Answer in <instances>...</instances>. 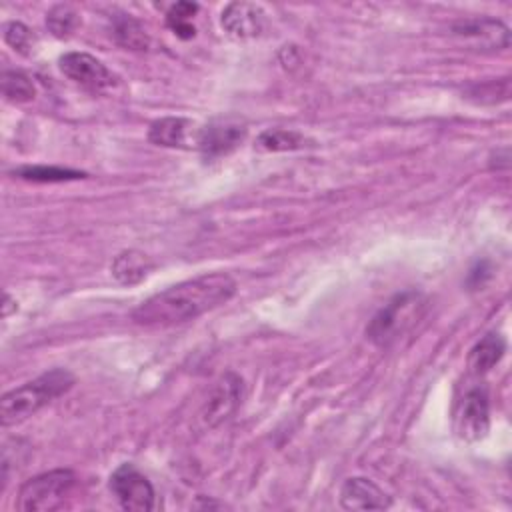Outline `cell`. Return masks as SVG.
<instances>
[{"label":"cell","mask_w":512,"mask_h":512,"mask_svg":"<svg viewBox=\"0 0 512 512\" xmlns=\"http://www.w3.org/2000/svg\"><path fill=\"white\" fill-rule=\"evenodd\" d=\"M4 40L10 48H14L20 54H28L34 44V36L30 28L24 26L22 22H8L4 26Z\"/></svg>","instance_id":"603a6c76"},{"label":"cell","mask_w":512,"mask_h":512,"mask_svg":"<svg viewBox=\"0 0 512 512\" xmlns=\"http://www.w3.org/2000/svg\"><path fill=\"white\" fill-rule=\"evenodd\" d=\"M110 490L124 510L148 512L156 508V492L134 464H120L112 472Z\"/></svg>","instance_id":"5b68a950"},{"label":"cell","mask_w":512,"mask_h":512,"mask_svg":"<svg viewBox=\"0 0 512 512\" xmlns=\"http://www.w3.org/2000/svg\"><path fill=\"white\" fill-rule=\"evenodd\" d=\"M236 288V280L224 272L202 274L150 296L132 310V320L148 328L182 324L226 304Z\"/></svg>","instance_id":"6da1fadb"},{"label":"cell","mask_w":512,"mask_h":512,"mask_svg":"<svg viewBox=\"0 0 512 512\" xmlns=\"http://www.w3.org/2000/svg\"><path fill=\"white\" fill-rule=\"evenodd\" d=\"M58 66L66 78L94 92H104L116 84V76L86 52H66L60 56Z\"/></svg>","instance_id":"8992f818"},{"label":"cell","mask_w":512,"mask_h":512,"mask_svg":"<svg viewBox=\"0 0 512 512\" xmlns=\"http://www.w3.org/2000/svg\"><path fill=\"white\" fill-rule=\"evenodd\" d=\"M46 26L48 30L58 36V38H66L74 32V28L78 26V14L70 8V6H54L48 16H46Z\"/></svg>","instance_id":"7402d4cb"},{"label":"cell","mask_w":512,"mask_h":512,"mask_svg":"<svg viewBox=\"0 0 512 512\" xmlns=\"http://www.w3.org/2000/svg\"><path fill=\"white\" fill-rule=\"evenodd\" d=\"M256 150L262 152H286V150H298L304 146V136L294 132V130H284V128H270L264 130L256 138Z\"/></svg>","instance_id":"2e32d148"},{"label":"cell","mask_w":512,"mask_h":512,"mask_svg":"<svg viewBox=\"0 0 512 512\" xmlns=\"http://www.w3.org/2000/svg\"><path fill=\"white\" fill-rule=\"evenodd\" d=\"M76 486V474L68 468L50 470L26 480L18 492V508L24 512H52L64 506Z\"/></svg>","instance_id":"277c9868"},{"label":"cell","mask_w":512,"mask_h":512,"mask_svg":"<svg viewBox=\"0 0 512 512\" xmlns=\"http://www.w3.org/2000/svg\"><path fill=\"white\" fill-rule=\"evenodd\" d=\"M152 268H154L152 260L140 250H122L120 254L114 256V260L110 264V272H112L114 280L124 286L142 282L150 274Z\"/></svg>","instance_id":"5bb4252c"},{"label":"cell","mask_w":512,"mask_h":512,"mask_svg":"<svg viewBox=\"0 0 512 512\" xmlns=\"http://www.w3.org/2000/svg\"><path fill=\"white\" fill-rule=\"evenodd\" d=\"M10 304H14L12 298H10L8 294H4V306H2V314H4V316L10 314ZM12 308H16V306H12Z\"/></svg>","instance_id":"cb8c5ba5"},{"label":"cell","mask_w":512,"mask_h":512,"mask_svg":"<svg viewBox=\"0 0 512 512\" xmlns=\"http://www.w3.org/2000/svg\"><path fill=\"white\" fill-rule=\"evenodd\" d=\"M456 432L462 440L466 442H476L482 440L488 434L490 428V406H488V396L484 390L474 388L466 392L462 398L456 418H454Z\"/></svg>","instance_id":"ba28073f"},{"label":"cell","mask_w":512,"mask_h":512,"mask_svg":"<svg viewBox=\"0 0 512 512\" xmlns=\"http://www.w3.org/2000/svg\"><path fill=\"white\" fill-rule=\"evenodd\" d=\"M2 94L10 102H28L36 96V86L24 72L6 70L2 72Z\"/></svg>","instance_id":"ac0fdd59"},{"label":"cell","mask_w":512,"mask_h":512,"mask_svg":"<svg viewBox=\"0 0 512 512\" xmlns=\"http://www.w3.org/2000/svg\"><path fill=\"white\" fill-rule=\"evenodd\" d=\"M508 96H510V80L508 78L474 84L468 90V98H474L480 104H498V102L508 100Z\"/></svg>","instance_id":"44dd1931"},{"label":"cell","mask_w":512,"mask_h":512,"mask_svg":"<svg viewBox=\"0 0 512 512\" xmlns=\"http://www.w3.org/2000/svg\"><path fill=\"white\" fill-rule=\"evenodd\" d=\"M504 352H506V340L500 334H496V332L486 334L470 350V356H468L470 372L486 374L490 368H494L500 362Z\"/></svg>","instance_id":"9a60e30c"},{"label":"cell","mask_w":512,"mask_h":512,"mask_svg":"<svg viewBox=\"0 0 512 512\" xmlns=\"http://www.w3.org/2000/svg\"><path fill=\"white\" fill-rule=\"evenodd\" d=\"M246 138V126L232 118L214 120L200 128L198 150L206 158H218L232 152Z\"/></svg>","instance_id":"30bf717a"},{"label":"cell","mask_w":512,"mask_h":512,"mask_svg":"<svg viewBox=\"0 0 512 512\" xmlns=\"http://www.w3.org/2000/svg\"><path fill=\"white\" fill-rule=\"evenodd\" d=\"M424 300L418 292L406 290L388 300L366 326V336L376 346H390L396 342L420 316Z\"/></svg>","instance_id":"3957f363"},{"label":"cell","mask_w":512,"mask_h":512,"mask_svg":"<svg viewBox=\"0 0 512 512\" xmlns=\"http://www.w3.org/2000/svg\"><path fill=\"white\" fill-rule=\"evenodd\" d=\"M264 10L252 2H230L222 10L220 24L228 36L236 40H250L264 30Z\"/></svg>","instance_id":"8fae6325"},{"label":"cell","mask_w":512,"mask_h":512,"mask_svg":"<svg viewBox=\"0 0 512 512\" xmlns=\"http://www.w3.org/2000/svg\"><path fill=\"white\" fill-rule=\"evenodd\" d=\"M200 124L182 118V116H166L154 120L148 128V140L156 146L164 148H180V150H198Z\"/></svg>","instance_id":"9c48e42d"},{"label":"cell","mask_w":512,"mask_h":512,"mask_svg":"<svg viewBox=\"0 0 512 512\" xmlns=\"http://www.w3.org/2000/svg\"><path fill=\"white\" fill-rule=\"evenodd\" d=\"M196 10H198V4H194V2H176L166 12V24L170 26V30L178 38L188 40V38L194 36L196 30H194V24L190 20L196 14Z\"/></svg>","instance_id":"ffe728a7"},{"label":"cell","mask_w":512,"mask_h":512,"mask_svg":"<svg viewBox=\"0 0 512 512\" xmlns=\"http://www.w3.org/2000/svg\"><path fill=\"white\" fill-rule=\"evenodd\" d=\"M454 32L458 36L480 42V46L506 48L510 44L508 28L500 20H492V18H474V20L460 22L454 26Z\"/></svg>","instance_id":"4fadbf2b"},{"label":"cell","mask_w":512,"mask_h":512,"mask_svg":"<svg viewBox=\"0 0 512 512\" xmlns=\"http://www.w3.org/2000/svg\"><path fill=\"white\" fill-rule=\"evenodd\" d=\"M114 38L120 46L128 50H146L148 48V36L138 20L130 16H118L114 20Z\"/></svg>","instance_id":"e0dca14e"},{"label":"cell","mask_w":512,"mask_h":512,"mask_svg":"<svg viewBox=\"0 0 512 512\" xmlns=\"http://www.w3.org/2000/svg\"><path fill=\"white\" fill-rule=\"evenodd\" d=\"M242 402V378L234 372L220 376L206 404L200 410V420L206 428H214L228 420Z\"/></svg>","instance_id":"52a82bcc"},{"label":"cell","mask_w":512,"mask_h":512,"mask_svg":"<svg viewBox=\"0 0 512 512\" xmlns=\"http://www.w3.org/2000/svg\"><path fill=\"white\" fill-rule=\"evenodd\" d=\"M74 384V376L64 368H54L50 372L40 374L38 378L22 384L6 392L0 400V422L2 426H10L22 422L24 418L38 412L42 406L52 402L54 398L68 392Z\"/></svg>","instance_id":"7a4b0ae2"},{"label":"cell","mask_w":512,"mask_h":512,"mask_svg":"<svg viewBox=\"0 0 512 512\" xmlns=\"http://www.w3.org/2000/svg\"><path fill=\"white\" fill-rule=\"evenodd\" d=\"M340 506L344 510H384L390 506V496L376 482L354 476L340 488Z\"/></svg>","instance_id":"7c38bea8"},{"label":"cell","mask_w":512,"mask_h":512,"mask_svg":"<svg viewBox=\"0 0 512 512\" xmlns=\"http://www.w3.org/2000/svg\"><path fill=\"white\" fill-rule=\"evenodd\" d=\"M14 176L30 182H68L84 178V172L58 166H22L14 170Z\"/></svg>","instance_id":"d6986e66"}]
</instances>
